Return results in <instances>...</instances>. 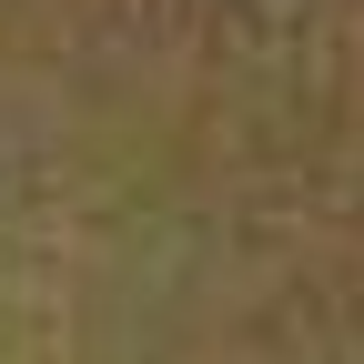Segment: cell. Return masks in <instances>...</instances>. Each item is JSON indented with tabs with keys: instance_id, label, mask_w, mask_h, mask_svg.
<instances>
[{
	"instance_id": "cell-1",
	"label": "cell",
	"mask_w": 364,
	"mask_h": 364,
	"mask_svg": "<svg viewBox=\"0 0 364 364\" xmlns=\"http://www.w3.org/2000/svg\"><path fill=\"white\" fill-rule=\"evenodd\" d=\"M0 364H364V0H0Z\"/></svg>"
}]
</instances>
